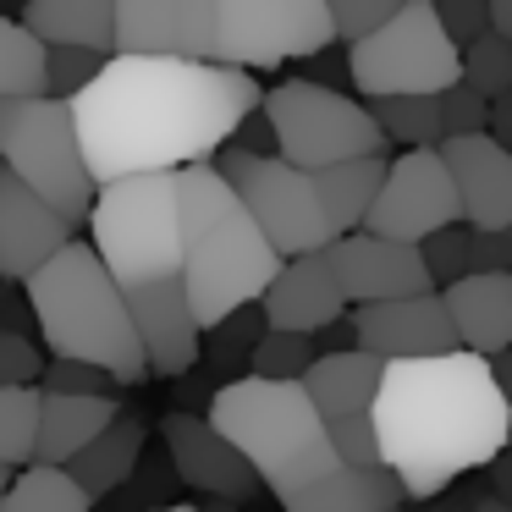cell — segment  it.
Returning a JSON list of instances; mask_svg holds the SVG:
<instances>
[{"label":"cell","mask_w":512,"mask_h":512,"mask_svg":"<svg viewBox=\"0 0 512 512\" xmlns=\"http://www.w3.org/2000/svg\"><path fill=\"white\" fill-rule=\"evenodd\" d=\"M446 177L457 188V210L474 232H507L512 226V155L490 133H463L435 144Z\"/></svg>","instance_id":"9a60e30c"},{"label":"cell","mask_w":512,"mask_h":512,"mask_svg":"<svg viewBox=\"0 0 512 512\" xmlns=\"http://www.w3.org/2000/svg\"><path fill=\"white\" fill-rule=\"evenodd\" d=\"M204 512H237L232 501H204Z\"/></svg>","instance_id":"f6af8a7d"},{"label":"cell","mask_w":512,"mask_h":512,"mask_svg":"<svg viewBox=\"0 0 512 512\" xmlns=\"http://www.w3.org/2000/svg\"><path fill=\"white\" fill-rule=\"evenodd\" d=\"M375 380H380V358L353 347V353H314L309 369L298 375L303 397L314 402L325 424L336 419H358L369 413V397H375Z\"/></svg>","instance_id":"7402d4cb"},{"label":"cell","mask_w":512,"mask_h":512,"mask_svg":"<svg viewBox=\"0 0 512 512\" xmlns=\"http://www.w3.org/2000/svg\"><path fill=\"white\" fill-rule=\"evenodd\" d=\"M380 177H386V155H353V160H331V166L309 171L331 237L364 226V210H369V199H375Z\"/></svg>","instance_id":"484cf974"},{"label":"cell","mask_w":512,"mask_h":512,"mask_svg":"<svg viewBox=\"0 0 512 512\" xmlns=\"http://www.w3.org/2000/svg\"><path fill=\"white\" fill-rule=\"evenodd\" d=\"M441 309L463 353L496 358L512 342V270H463L441 287Z\"/></svg>","instance_id":"ffe728a7"},{"label":"cell","mask_w":512,"mask_h":512,"mask_svg":"<svg viewBox=\"0 0 512 512\" xmlns=\"http://www.w3.org/2000/svg\"><path fill=\"white\" fill-rule=\"evenodd\" d=\"M100 50H83V45H45V94H78L83 83L100 72Z\"/></svg>","instance_id":"e575fe53"},{"label":"cell","mask_w":512,"mask_h":512,"mask_svg":"<svg viewBox=\"0 0 512 512\" xmlns=\"http://www.w3.org/2000/svg\"><path fill=\"white\" fill-rule=\"evenodd\" d=\"M375 452L397 474L408 501H435L457 474L485 468L507 446V391L496 358L479 353H424L380 358L369 397Z\"/></svg>","instance_id":"7a4b0ae2"},{"label":"cell","mask_w":512,"mask_h":512,"mask_svg":"<svg viewBox=\"0 0 512 512\" xmlns=\"http://www.w3.org/2000/svg\"><path fill=\"white\" fill-rule=\"evenodd\" d=\"M155 512H204V507H155Z\"/></svg>","instance_id":"7dc6e473"},{"label":"cell","mask_w":512,"mask_h":512,"mask_svg":"<svg viewBox=\"0 0 512 512\" xmlns=\"http://www.w3.org/2000/svg\"><path fill=\"white\" fill-rule=\"evenodd\" d=\"M39 375H45V391H72V397H105L116 386L105 369L83 364V358H50Z\"/></svg>","instance_id":"8d00e7d4"},{"label":"cell","mask_w":512,"mask_h":512,"mask_svg":"<svg viewBox=\"0 0 512 512\" xmlns=\"http://www.w3.org/2000/svg\"><path fill=\"white\" fill-rule=\"evenodd\" d=\"M435 6V23H441V34L452 39L457 50L468 45V39H479L490 28V17H485V0H430Z\"/></svg>","instance_id":"f35d334b"},{"label":"cell","mask_w":512,"mask_h":512,"mask_svg":"<svg viewBox=\"0 0 512 512\" xmlns=\"http://www.w3.org/2000/svg\"><path fill=\"white\" fill-rule=\"evenodd\" d=\"M463 221L457 210V188L446 177L441 155L430 149H402L397 160H386L375 199L364 210V232L391 237V243H419V237L441 232V226Z\"/></svg>","instance_id":"7c38bea8"},{"label":"cell","mask_w":512,"mask_h":512,"mask_svg":"<svg viewBox=\"0 0 512 512\" xmlns=\"http://www.w3.org/2000/svg\"><path fill=\"white\" fill-rule=\"evenodd\" d=\"M259 111L270 122L276 155L303 171H320L353 155H386V133L369 122L364 100L336 94L314 78H287L276 89H259Z\"/></svg>","instance_id":"ba28073f"},{"label":"cell","mask_w":512,"mask_h":512,"mask_svg":"<svg viewBox=\"0 0 512 512\" xmlns=\"http://www.w3.org/2000/svg\"><path fill=\"white\" fill-rule=\"evenodd\" d=\"M259 105L254 72L193 56L111 50L78 94H67L72 133L94 188L138 171H182L210 160Z\"/></svg>","instance_id":"6da1fadb"},{"label":"cell","mask_w":512,"mask_h":512,"mask_svg":"<svg viewBox=\"0 0 512 512\" xmlns=\"http://www.w3.org/2000/svg\"><path fill=\"white\" fill-rule=\"evenodd\" d=\"M6 479H12V468H0V490H6Z\"/></svg>","instance_id":"c3c4849f"},{"label":"cell","mask_w":512,"mask_h":512,"mask_svg":"<svg viewBox=\"0 0 512 512\" xmlns=\"http://www.w3.org/2000/svg\"><path fill=\"white\" fill-rule=\"evenodd\" d=\"M23 287H28V303H34L39 336L56 358H83V364L105 369L116 386L149 380L133 314H127L111 270L100 265V254L89 243L67 237L34 276H23Z\"/></svg>","instance_id":"277c9868"},{"label":"cell","mask_w":512,"mask_h":512,"mask_svg":"<svg viewBox=\"0 0 512 512\" xmlns=\"http://www.w3.org/2000/svg\"><path fill=\"white\" fill-rule=\"evenodd\" d=\"M226 144L248 149V155H276V138H270V122H265V111H259V105L232 127V138H226Z\"/></svg>","instance_id":"b9f144b4"},{"label":"cell","mask_w":512,"mask_h":512,"mask_svg":"<svg viewBox=\"0 0 512 512\" xmlns=\"http://www.w3.org/2000/svg\"><path fill=\"white\" fill-rule=\"evenodd\" d=\"M320 353L314 347V336H303V331H259L254 336V353H248V364H254V375L259 380H298L303 369H309V358Z\"/></svg>","instance_id":"1f68e13d"},{"label":"cell","mask_w":512,"mask_h":512,"mask_svg":"<svg viewBox=\"0 0 512 512\" xmlns=\"http://www.w3.org/2000/svg\"><path fill=\"white\" fill-rule=\"evenodd\" d=\"M402 485L386 463H336L320 479L287 490L281 512H402Z\"/></svg>","instance_id":"44dd1931"},{"label":"cell","mask_w":512,"mask_h":512,"mask_svg":"<svg viewBox=\"0 0 512 512\" xmlns=\"http://www.w3.org/2000/svg\"><path fill=\"white\" fill-rule=\"evenodd\" d=\"M364 111H369V122L386 133V144H408V149L441 144V111H435V94H375Z\"/></svg>","instance_id":"83f0119b"},{"label":"cell","mask_w":512,"mask_h":512,"mask_svg":"<svg viewBox=\"0 0 512 512\" xmlns=\"http://www.w3.org/2000/svg\"><path fill=\"white\" fill-rule=\"evenodd\" d=\"M177 237H182V292H188L193 325L210 331L226 314L248 309L276 276L281 254L265 243L237 193L210 160L177 171Z\"/></svg>","instance_id":"3957f363"},{"label":"cell","mask_w":512,"mask_h":512,"mask_svg":"<svg viewBox=\"0 0 512 512\" xmlns=\"http://www.w3.org/2000/svg\"><path fill=\"white\" fill-rule=\"evenodd\" d=\"M17 23L45 45H83L100 56L116 50V0H28Z\"/></svg>","instance_id":"d4e9b609"},{"label":"cell","mask_w":512,"mask_h":512,"mask_svg":"<svg viewBox=\"0 0 512 512\" xmlns=\"http://www.w3.org/2000/svg\"><path fill=\"white\" fill-rule=\"evenodd\" d=\"M325 45H336L325 0H210V61L221 67L270 72Z\"/></svg>","instance_id":"8fae6325"},{"label":"cell","mask_w":512,"mask_h":512,"mask_svg":"<svg viewBox=\"0 0 512 512\" xmlns=\"http://www.w3.org/2000/svg\"><path fill=\"white\" fill-rule=\"evenodd\" d=\"M39 386H0V468H23L34 457Z\"/></svg>","instance_id":"4dcf8cb0"},{"label":"cell","mask_w":512,"mask_h":512,"mask_svg":"<svg viewBox=\"0 0 512 512\" xmlns=\"http://www.w3.org/2000/svg\"><path fill=\"white\" fill-rule=\"evenodd\" d=\"M0 166L28 182L72 226L89 215L94 177L83 166L72 111L61 94H0Z\"/></svg>","instance_id":"52a82bcc"},{"label":"cell","mask_w":512,"mask_h":512,"mask_svg":"<svg viewBox=\"0 0 512 512\" xmlns=\"http://www.w3.org/2000/svg\"><path fill=\"white\" fill-rule=\"evenodd\" d=\"M457 78H463L468 89H479L485 100L507 94L512 89V39L496 34V28H485L479 39H468V45L457 50Z\"/></svg>","instance_id":"f546056e"},{"label":"cell","mask_w":512,"mask_h":512,"mask_svg":"<svg viewBox=\"0 0 512 512\" xmlns=\"http://www.w3.org/2000/svg\"><path fill=\"white\" fill-rule=\"evenodd\" d=\"M72 237V221L61 210H50L28 182H17L0 166V276L23 281L56 254Z\"/></svg>","instance_id":"d6986e66"},{"label":"cell","mask_w":512,"mask_h":512,"mask_svg":"<svg viewBox=\"0 0 512 512\" xmlns=\"http://www.w3.org/2000/svg\"><path fill=\"white\" fill-rule=\"evenodd\" d=\"M419 259H424V276H430V287H446V281H457L468 270V226L452 221L441 226V232L419 237Z\"/></svg>","instance_id":"d6a6232c"},{"label":"cell","mask_w":512,"mask_h":512,"mask_svg":"<svg viewBox=\"0 0 512 512\" xmlns=\"http://www.w3.org/2000/svg\"><path fill=\"white\" fill-rule=\"evenodd\" d=\"M402 0H325V17H331V39L353 45V39L375 34L391 12H397Z\"/></svg>","instance_id":"d590c367"},{"label":"cell","mask_w":512,"mask_h":512,"mask_svg":"<svg viewBox=\"0 0 512 512\" xmlns=\"http://www.w3.org/2000/svg\"><path fill=\"white\" fill-rule=\"evenodd\" d=\"M210 424L243 452L259 490H270L276 501L287 490L320 479L325 468H336L325 419L314 413L298 380H259V375L232 380L210 397Z\"/></svg>","instance_id":"5b68a950"},{"label":"cell","mask_w":512,"mask_h":512,"mask_svg":"<svg viewBox=\"0 0 512 512\" xmlns=\"http://www.w3.org/2000/svg\"><path fill=\"white\" fill-rule=\"evenodd\" d=\"M435 111H441V138L485 133V122H490V100H485L479 89H468L463 78L446 83V89L435 94Z\"/></svg>","instance_id":"836d02e7"},{"label":"cell","mask_w":512,"mask_h":512,"mask_svg":"<svg viewBox=\"0 0 512 512\" xmlns=\"http://www.w3.org/2000/svg\"><path fill=\"white\" fill-rule=\"evenodd\" d=\"M160 441H166V452H171L177 479L188 490H199L204 501H232L237 507V501L259 496L254 468L243 463V452H237L210 419H199V413H166V419H160Z\"/></svg>","instance_id":"4fadbf2b"},{"label":"cell","mask_w":512,"mask_h":512,"mask_svg":"<svg viewBox=\"0 0 512 512\" xmlns=\"http://www.w3.org/2000/svg\"><path fill=\"white\" fill-rule=\"evenodd\" d=\"M485 17H490V28H496V34L512 39V0H485Z\"/></svg>","instance_id":"7bdbcfd3"},{"label":"cell","mask_w":512,"mask_h":512,"mask_svg":"<svg viewBox=\"0 0 512 512\" xmlns=\"http://www.w3.org/2000/svg\"><path fill=\"white\" fill-rule=\"evenodd\" d=\"M347 83L375 94H441L457 83V45L441 34L430 0H402L375 34L347 45Z\"/></svg>","instance_id":"9c48e42d"},{"label":"cell","mask_w":512,"mask_h":512,"mask_svg":"<svg viewBox=\"0 0 512 512\" xmlns=\"http://www.w3.org/2000/svg\"><path fill=\"white\" fill-rule=\"evenodd\" d=\"M353 342L375 358H424V353H452L457 336L441 309V292H408V298H380L358 303L347 320Z\"/></svg>","instance_id":"2e32d148"},{"label":"cell","mask_w":512,"mask_h":512,"mask_svg":"<svg viewBox=\"0 0 512 512\" xmlns=\"http://www.w3.org/2000/svg\"><path fill=\"white\" fill-rule=\"evenodd\" d=\"M435 512H468V507H457V501H441V507H435Z\"/></svg>","instance_id":"bcb514c9"},{"label":"cell","mask_w":512,"mask_h":512,"mask_svg":"<svg viewBox=\"0 0 512 512\" xmlns=\"http://www.w3.org/2000/svg\"><path fill=\"white\" fill-rule=\"evenodd\" d=\"M89 507L94 501L56 463H23V474H12L0 490V512H89Z\"/></svg>","instance_id":"4316f807"},{"label":"cell","mask_w":512,"mask_h":512,"mask_svg":"<svg viewBox=\"0 0 512 512\" xmlns=\"http://www.w3.org/2000/svg\"><path fill=\"white\" fill-rule=\"evenodd\" d=\"M0 94H45V39L0 17Z\"/></svg>","instance_id":"f1b7e54d"},{"label":"cell","mask_w":512,"mask_h":512,"mask_svg":"<svg viewBox=\"0 0 512 512\" xmlns=\"http://www.w3.org/2000/svg\"><path fill=\"white\" fill-rule=\"evenodd\" d=\"M325 435H331L336 463H380V452H375V424H369V413L325 424Z\"/></svg>","instance_id":"74e56055"},{"label":"cell","mask_w":512,"mask_h":512,"mask_svg":"<svg viewBox=\"0 0 512 512\" xmlns=\"http://www.w3.org/2000/svg\"><path fill=\"white\" fill-rule=\"evenodd\" d=\"M325 259H331V276H336V287H342L347 303H380V298L430 292L419 248L375 237V232H364V226L331 237V243H325Z\"/></svg>","instance_id":"5bb4252c"},{"label":"cell","mask_w":512,"mask_h":512,"mask_svg":"<svg viewBox=\"0 0 512 512\" xmlns=\"http://www.w3.org/2000/svg\"><path fill=\"white\" fill-rule=\"evenodd\" d=\"M94 254L111 270L122 303L182 287V237H177V171H138L100 182L89 199Z\"/></svg>","instance_id":"8992f818"},{"label":"cell","mask_w":512,"mask_h":512,"mask_svg":"<svg viewBox=\"0 0 512 512\" xmlns=\"http://www.w3.org/2000/svg\"><path fill=\"white\" fill-rule=\"evenodd\" d=\"M259 320L270 325V331H325V325H336L347 314V298L342 287H336L331 276V259H325V248H309V254H292L276 265V276L265 281V292L254 298Z\"/></svg>","instance_id":"e0dca14e"},{"label":"cell","mask_w":512,"mask_h":512,"mask_svg":"<svg viewBox=\"0 0 512 512\" xmlns=\"http://www.w3.org/2000/svg\"><path fill=\"white\" fill-rule=\"evenodd\" d=\"M468 270H512V226L507 232H474L468 226Z\"/></svg>","instance_id":"60d3db41"},{"label":"cell","mask_w":512,"mask_h":512,"mask_svg":"<svg viewBox=\"0 0 512 512\" xmlns=\"http://www.w3.org/2000/svg\"><path fill=\"white\" fill-rule=\"evenodd\" d=\"M116 50L210 61V0H116Z\"/></svg>","instance_id":"ac0fdd59"},{"label":"cell","mask_w":512,"mask_h":512,"mask_svg":"<svg viewBox=\"0 0 512 512\" xmlns=\"http://www.w3.org/2000/svg\"><path fill=\"white\" fill-rule=\"evenodd\" d=\"M210 166L226 177V188L237 193L248 221L265 232V243L276 248L281 259L331 243V226H325L314 182L303 166H292V160H281V155H248V149H237V144H221L210 155Z\"/></svg>","instance_id":"30bf717a"},{"label":"cell","mask_w":512,"mask_h":512,"mask_svg":"<svg viewBox=\"0 0 512 512\" xmlns=\"http://www.w3.org/2000/svg\"><path fill=\"white\" fill-rule=\"evenodd\" d=\"M116 419V397H72V391L39 386V424H34V457L28 463H67L83 441Z\"/></svg>","instance_id":"cb8c5ba5"},{"label":"cell","mask_w":512,"mask_h":512,"mask_svg":"<svg viewBox=\"0 0 512 512\" xmlns=\"http://www.w3.org/2000/svg\"><path fill=\"white\" fill-rule=\"evenodd\" d=\"M468 512H512V507H507V501H501V496H485V501H474V507H468Z\"/></svg>","instance_id":"ee69618b"},{"label":"cell","mask_w":512,"mask_h":512,"mask_svg":"<svg viewBox=\"0 0 512 512\" xmlns=\"http://www.w3.org/2000/svg\"><path fill=\"white\" fill-rule=\"evenodd\" d=\"M39 369H45V353L28 336L0 331V386H34Z\"/></svg>","instance_id":"ab89813d"},{"label":"cell","mask_w":512,"mask_h":512,"mask_svg":"<svg viewBox=\"0 0 512 512\" xmlns=\"http://www.w3.org/2000/svg\"><path fill=\"white\" fill-rule=\"evenodd\" d=\"M144 441H149L144 419H133V413H116V419L105 424V430L94 435V441H83L61 468H67L72 485H78L89 501L116 496V490H122L127 479H133L138 457H144Z\"/></svg>","instance_id":"603a6c76"}]
</instances>
